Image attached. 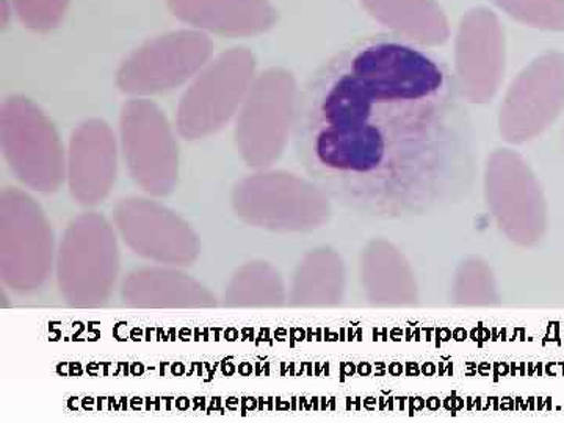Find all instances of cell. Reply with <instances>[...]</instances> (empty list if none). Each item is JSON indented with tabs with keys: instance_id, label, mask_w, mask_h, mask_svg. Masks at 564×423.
Returning a JSON list of instances; mask_svg holds the SVG:
<instances>
[{
	"instance_id": "obj_5",
	"label": "cell",
	"mask_w": 564,
	"mask_h": 423,
	"mask_svg": "<svg viewBox=\"0 0 564 423\" xmlns=\"http://www.w3.org/2000/svg\"><path fill=\"white\" fill-rule=\"evenodd\" d=\"M2 141L7 158L21 177L52 185L62 174L57 135L43 113L24 99H11L2 110Z\"/></svg>"
},
{
	"instance_id": "obj_2",
	"label": "cell",
	"mask_w": 564,
	"mask_h": 423,
	"mask_svg": "<svg viewBox=\"0 0 564 423\" xmlns=\"http://www.w3.org/2000/svg\"><path fill=\"white\" fill-rule=\"evenodd\" d=\"M252 69L254 57L243 47L225 52L207 66L182 99V135L198 139L220 129L243 98Z\"/></svg>"
},
{
	"instance_id": "obj_4",
	"label": "cell",
	"mask_w": 564,
	"mask_h": 423,
	"mask_svg": "<svg viewBox=\"0 0 564 423\" xmlns=\"http://www.w3.org/2000/svg\"><path fill=\"white\" fill-rule=\"evenodd\" d=\"M296 93L291 77L270 70L256 82L237 122V143L251 163L270 161L292 128Z\"/></svg>"
},
{
	"instance_id": "obj_10",
	"label": "cell",
	"mask_w": 564,
	"mask_h": 423,
	"mask_svg": "<svg viewBox=\"0 0 564 423\" xmlns=\"http://www.w3.org/2000/svg\"><path fill=\"white\" fill-rule=\"evenodd\" d=\"M364 7L397 35L415 43L437 44L448 39L447 21L434 0H362Z\"/></svg>"
},
{
	"instance_id": "obj_13",
	"label": "cell",
	"mask_w": 564,
	"mask_h": 423,
	"mask_svg": "<svg viewBox=\"0 0 564 423\" xmlns=\"http://www.w3.org/2000/svg\"><path fill=\"white\" fill-rule=\"evenodd\" d=\"M22 24L36 32H50L61 24L69 0H11Z\"/></svg>"
},
{
	"instance_id": "obj_1",
	"label": "cell",
	"mask_w": 564,
	"mask_h": 423,
	"mask_svg": "<svg viewBox=\"0 0 564 423\" xmlns=\"http://www.w3.org/2000/svg\"><path fill=\"white\" fill-rule=\"evenodd\" d=\"M293 148L326 196L362 217L413 220L459 206L478 176L462 80L397 33L355 41L299 93Z\"/></svg>"
},
{
	"instance_id": "obj_7",
	"label": "cell",
	"mask_w": 564,
	"mask_h": 423,
	"mask_svg": "<svg viewBox=\"0 0 564 423\" xmlns=\"http://www.w3.org/2000/svg\"><path fill=\"white\" fill-rule=\"evenodd\" d=\"M169 7L187 24L226 36L259 35L276 21L269 0H169Z\"/></svg>"
},
{
	"instance_id": "obj_8",
	"label": "cell",
	"mask_w": 564,
	"mask_h": 423,
	"mask_svg": "<svg viewBox=\"0 0 564 423\" xmlns=\"http://www.w3.org/2000/svg\"><path fill=\"white\" fill-rule=\"evenodd\" d=\"M564 96V57L545 55L525 74L516 96L514 129L529 133L540 129L555 110Z\"/></svg>"
},
{
	"instance_id": "obj_3",
	"label": "cell",
	"mask_w": 564,
	"mask_h": 423,
	"mask_svg": "<svg viewBox=\"0 0 564 423\" xmlns=\"http://www.w3.org/2000/svg\"><path fill=\"white\" fill-rule=\"evenodd\" d=\"M210 52V40L203 33H166L133 52L122 63L118 82L128 93L172 90L202 68Z\"/></svg>"
},
{
	"instance_id": "obj_11",
	"label": "cell",
	"mask_w": 564,
	"mask_h": 423,
	"mask_svg": "<svg viewBox=\"0 0 564 423\" xmlns=\"http://www.w3.org/2000/svg\"><path fill=\"white\" fill-rule=\"evenodd\" d=\"M115 174V141L104 122L82 126L70 147V176L82 191H99Z\"/></svg>"
},
{
	"instance_id": "obj_6",
	"label": "cell",
	"mask_w": 564,
	"mask_h": 423,
	"mask_svg": "<svg viewBox=\"0 0 564 423\" xmlns=\"http://www.w3.org/2000/svg\"><path fill=\"white\" fill-rule=\"evenodd\" d=\"M122 140L135 176L151 187H163L176 174L177 151L165 118L147 101L129 104L122 115Z\"/></svg>"
},
{
	"instance_id": "obj_12",
	"label": "cell",
	"mask_w": 564,
	"mask_h": 423,
	"mask_svg": "<svg viewBox=\"0 0 564 423\" xmlns=\"http://www.w3.org/2000/svg\"><path fill=\"white\" fill-rule=\"evenodd\" d=\"M516 20L541 29H564V0H494Z\"/></svg>"
},
{
	"instance_id": "obj_9",
	"label": "cell",
	"mask_w": 564,
	"mask_h": 423,
	"mask_svg": "<svg viewBox=\"0 0 564 423\" xmlns=\"http://www.w3.org/2000/svg\"><path fill=\"white\" fill-rule=\"evenodd\" d=\"M503 32L491 11L478 9L466 14L459 28L458 62L463 80L481 77L494 80L502 66Z\"/></svg>"
}]
</instances>
